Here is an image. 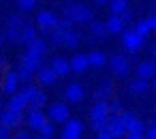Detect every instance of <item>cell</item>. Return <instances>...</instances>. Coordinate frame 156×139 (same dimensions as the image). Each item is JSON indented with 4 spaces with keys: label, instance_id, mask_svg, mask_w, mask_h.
<instances>
[{
    "label": "cell",
    "instance_id": "cell-50",
    "mask_svg": "<svg viewBox=\"0 0 156 139\" xmlns=\"http://www.w3.org/2000/svg\"><path fill=\"white\" fill-rule=\"evenodd\" d=\"M96 5H109V0H94Z\"/></svg>",
    "mask_w": 156,
    "mask_h": 139
},
{
    "label": "cell",
    "instance_id": "cell-15",
    "mask_svg": "<svg viewBox=\"0 0 156 139\" xmlns=\"http://www.w3.org/2000/svg\"><path fill=\"white\" fill-rule=\"evenodd\" d=\"M37 79H39L41 86H54L58 77L54 75V71H51L49 66H39V69H37Z\"/></svg>",
    "mask_w": 156,
    "mask_h": 139
},
{
    "label": "cell",
    "instance_id": "cell-40",
    "mask_svg": "<svg viewBox=\"0 0 156 139\" xmlns=\"http://www.w3.org/2000/svg\"><path fill=\"white\" fill-rule=\"evenodd\" d=\"M90 126H92V130L103 133V130H107V120H90Z\"/></svg>",
    "mask_w": 156,
    "mask_h": 139
},
{
    "label": "cell",
    "instance_id": "cell-35",
    "mask_svg": "<svg viewBox=\"0 0 156 139\" xmlns=\"http://www.w3.org/2000/svg\"><path fill=\"white\" fill-rule=\"evenodd\" d=\"M17 7H20V13H30L37 7V0H17Z\"/></svg>",
    "mask_w": 156,
    "mask_h": 139
},
{
    "label": "cell",
    "instance_id": "cell-11",
    "mask_svg": "<svg viewBox=\"0 0 156 139\" xmlns=\"http://www.w3.org/2000/svg\"><path fill=\"white\" fill-rule=\"evenodd\" d=\"M47 122V118H45V113L41 111V109H30V113H28V118H26V124H28V128H32V130H39L43 124Z\"/></svg>",
    "mask_w": 156,
    "mask_h": 139
},
{
    "label": "cell",
    "instance_id": "cell-2",
    "mask_svg": "<svg viewBox=\"0 0 156 139\" xmlns=\"http://www.w3.org/2000/svg\"><path fill=\"white\" fill-rule=\"evenodd\" d=\"M45 118H47L49 122H66V120L71 118V109H69L66 103H51Z\"/></svg>",
    "mask_w": 156,
    "mask_h": 139
},
{
    "label": "cell",
    "instance_id": "cell-42",
    "mask_svg": "<svg viewBox=\"0 0 156 139\" xmlns=\"http://www.w3.org/2000/svg\"><path fill=\"white\" fill-rule=\"evenodd\" d=\"M118 17H120V20H122V24H124V26H126V24H130V22H133V13H130V9H126V11H122V13H120V15H118Z\"/></svg>",
    "mask_w": 156,
    "mask_h": 139
},
{
    "label": "cell",
    "instance_id": "cell-47",
    "mask_svg": "<svg viewBox=\"0 0 156 139\" xmlns=\"http://www.w3.org/2000/svg\"><path fill=\"white\" fill-rule=\"evenodd\" d=\"M96 139H111V137H109L107 130H103V133H96Z\"/></svg>",
    "mask_w": 156,
    "mask_h": 139
},
{
    "label": "cell",
    "instance_id": "cell-37",
    "mask_svg": "<svg viewBox=\"0 0 156 139\" xmlns=\"http://www.w3.org/2000/svg\"><path fill=\"white\" fill-rule=\"evenodd\" d=\"M143 139H156V122H150V124H145Z\"/></svg>",
    "mask_w": 156,
    "mask_h": 139
},
{
    "label": "cell",
    "instance_id": "cell-45",
    "mask_svg": "<svg viewBox=\"0 0 156 139\" xmlns=\"http://www.w3.org/2000/svg\"><path fill=\"white\" fill-rule=\"evenodd\" d=\"M145 24H147V28H150V32L156 28V15H150L147 20H145Z\"/></svg>",
    "mask_w": 156,
    "mask_h": 139
},
{
    "label": "cell",
    "instance_id": "cell-1",
    "mask_svg": "<svg viewBox=\"0 0 156 139\" xmlns=\"http://www.w3.org/2000/svg\"><path fill=\"white\" fill-rule=\"evenodd\" d=\"M62 17H69L73 24H90L94 20L92 9L88 5H83V2H71V5H66L64 11H62Z\"/></svg>",
    "mask_w": 156,
    "mask_h": 139
},
{
    "label": "cell",
    "instance_id": "cell-14",
    "mask_svg": "<svg viewBox=\"0 0 156 139\" xmlns=\"http://www.w3.org/2000/svg\"><path fill=\"white\" fill-rule=\"evenodd\" d=\"M28 45V54H32V56H39V58H43L45 56V52H47V41L45 39H41V37H37V39H32L30 43H26Z\"/></svg>",
    "mask_w": 156,
    "mask_h": 139
},
{
    "label": "cell",
    "instance_id": "cell-5",
    "mask_svg": "<svg viewBox=\"0 0 156 139\" xmlns=\"http://www.w3.org/2000/svg\"><path fill=\"white\" fill-rule=\"evenodd\" d=\"M120 34H122V47H124L126 52H137V49H141L143 39H141L139 34H135L133 28H130V30H122Z\"/></svg>",
    "mask_w": 156,
    "mask_h": 139
},
{
    "label": "cell",
    "instance_id": "cell-55",
    "mask_svg": "<svg viewBox=\"0 0 156 139\" xmlns=\"http://www.w3.org/2000/svg\"><path fill=\"white\" fill-rule=\"evenodd\" d=\"M66 2H71V0H66Z\"/></svg>",
    "mask_w": 156,
    "mask_h": 139
},
{
    "label": "cell",
    "instance_id": "cell-26",
    "mask_svg": "<svg viewBox=\"0 0 156 139\" xmlns=\"http://www.w3.org/2000/svg\"><path fill=\"white\" fill-rule=\"evenodd\" d=\"M32 39H37V28L26 24V26L20 30V43H30Z\"/></svg>",
    "mask_w": 156,
    "mask_h": 139
},
{
    "label": "cell",
    "instance_id": "cell-24",
    "mask_svg": "<svg viewBox=\"0 0 156 139\" xmlns=\"http://www.w3.org/2000/svg\"><path fill=\"white\" fill-rule=\"evenodd\" d=\"M79 41H81L79 32H75V30H64V32H62V45H64V47L75 49V47L79 45Z\"/></svg>",
    "mask_w": 156,
    "mask_h": 139
},
{
    "label": "cell",
    "instance_id": "cell-52",
    "mask_svg": "<svg viewBox=\"0 0 156 139\" xmlns=\"http://www.w3.org/2000/svg\"><path fill=\"white\" fill-rule=\"evenodd\" d=\"M2 107H5V105H2V98H0V111H2Z\"/></svg>",
    "mask_w": 156,
    "mask_h": 139
},
{
    "label": "cell",
    "instance_id": "cell-3",
    "mask_svg": "<svg viewBox=\"0 0 156 139\" xmlns=\"http://www.w3.org/2000/svg\"><path fill=\"white\" fill-rule=\"evenodd\" d=\"M81 135H83V122L81 120H75V118H69L64 122V128H62L60 139H81Z\"/></svg>",
    "mask_w": 156,
    "mask_h": 139
},
{
    "label": "cell",
    "instance_id": "cell-7",
    "mask_svg": "<svg viewBox=\"0 0 156 139\" xmlns=\"http://www.w3.org/2000/svg\"><path fill=\"white\" fill-rule=\"evenodd\" d=\"M37 26L39 28H47V30H54L58 26V15L49 9H43L37 13Z\"/></svg>",
    "mask_w": 156,
    "mask_h": 139
},
{
    "label": "cell",
    "instance_id": "cell-39",
    "mask_svg": "<svg viewBox=\"0 0 156 139\" xmlns=\"http://www.w3.org/2000/svg\"><path fill=\"white\" fill-rule=\"evenodd\" d=\"M5 39H7L9 43H20V30L7 28V32H5Z\"/></svg>",
    "mask_w": 156,
    "mask_h": 139
},
{
    "label": "cell",
    "instance_id": "cell-27",
    "mask_svg": "<svg viewBox=\"0 0 156 139\" xmlns=\"http://www.w3.org/2000/svg\"><path fill=\"white\" fill-rule=\"evenodd\" d=\"M45 105H47V96H45L43 90H39V92L34 94V98L28 103V109H43Z\"/></svg>",
    "mask_w": 156,
    "mask_h": 139
},
{
    "label": "cell",
    "instance_id": "cell-29",
    "mask_svg": "<svg viewBox=\"0 0 156 139\" xmlns=\"http://www.w3.org/2000/svg\"><path fill=\"white\" fill-rule=\"evenodd\" d=\"M109 9H111V15H120L122 11L128 9V0H109Z\"/></svg>",
    "mask_w": 156,
    "mask_h": 139
},
{
    "label": "cell",
    "instance_id": "cell-21",
    "mask_svg": "<svg viewBox=\"0 0 156 139\" xmlns=\"http://www.w3.org/2000/svg\"><path fill=\"white\" fill-rule=\"evenodd\" d=\"M105 30H107V34H120L124 30V24L118 15H109L107 22H105Z\"/></svg>",
    "mask_w": 156,
    "mask_h": 139
},
{
    "label": "cell",
    "instance_id": "cell-22",
    "mask_svg": "<svg viewBox=\"0 0 156 139\" xmlns=\"http://www.w3.org/2000/svg\"><path fill=\"white\" fill-rule=\"evenodd\" d=\"M86 60H88V66H94V69H101V66H105V62H107V56H105L103 52H98V49H94V52H90V54H86Z\"/></svg>",
    "mask_w": 156,
    "mask_h": 139
},
{
    "label": "cell",
    "instance_id": "cell-9",
    "mask_svg": "<svg viewBox=\"0 0 156 139\" xmlns=\"http://www.w3.org/2000/svg\"><path fill=\"white\" fill-rule=\"evenodd\" d=\"M154 75H156V64L152 60H143V62L137 64V77L139 79L150 81V79H154Z\"/></svg>",
    "mask_w": 156,
    "mask_h": 139
},
{
    "label": "cell",
    "instance_id": "cell-53",
    "mask_svg": "<svg viewBox=\"0 0 156 139\" xmlns=\"http://www.w3.org/2000/svg\"><path fill=\"white\" fill-rule=\"evenodd\" d=\"M2 41H5V39H2V34H0V45H2Z\"/></svg>",
    "mask_w": 156,
    "mask_h": 139
},
{
    "label": "cell",
    "instance_id": "cell-20",
    "mask_svg": "<svg viewBox=\"0 0 156 139\" xmlns=\"http://www.w3.org/2000/svg\"><path fill=\"white\" fill-rule=\"evenodd\" d=\"M88 28H90V37H94L98 43L107 37V30H105V22H98V20H92L90 24H88Z\"/></svg>",
    "mask_w": 156,
    "mask_h": 139
},
{
    "label": "cell",
    "instance_id": "cell-30",
    "mask_svg": "<svg viewBox=\"0 0 156 139\" xmlns=\"http://www.w3.org/2000/svg\"><path fill=\"white\" fill-rule=\"evenodd\" d=\"M133 32L135 34H139L143 41L150 37V28H147V24H145V20H139V22H135V26H133Z\"/></svg>",
    "mask_w": 156,
    "mask_h": 139
},
{
    "label": "cell",
    "instance_id": "cell-19",
    "mask_svg": "<svg viewBox=\"0 0 156 139\" xmlns=\"http://www.w3.org/2000/svg\"><path fill=\"white\" fill-rule=\"evenodd\" d=\"M109 111H107V101H96L94 107L90 109V120H107Z\"/></svg>",
    "mask_w": 156,
    "mask_h": 139
},
{
    "label": "cell",
    "instance_id": "cell-36",
    "mask_svg": "<svg viewBox=\"0 0 156 139\" xmlns=\"http://www.w3.org/2000/svg\"><path fill=\"white\" fill-rule=\"evenodd\" d=\"M107 111H109V116H118V113H122V101H118V98L109 101V103H107Z\"/></svg>",
    "mask_w": 156,
    "mask_h": 139
},
{
    "label": "cell",
    "instance_id": "cell-18",
    "mask_svg": "<svg viewBox=\"0 0 156 139\" xmlns=\"http://www.w3.org/2000/svg\"><path fill=\"white\" fill-rule=\"evenodd\" d=\"M69 69L73 73H86L88 71V60H86V54H75L69 62Z\"/></svg>",
    "mask_w": 156,
    "mask_h": 139
},
{
    "label": "cell",
    "instance_id": "cell-13",
    "mask_svg": "<svg viewBox=\"0 0 156 139\" xmlns=\"http://www.w3.org/2000/svg\"><path fill=\"white\" fill-rule=\"evenodd\" d=\"M49 69L54 71V75H56V77H66V75L71 73V69H69V60H66V58H62V56L54 58V60H51V64H49Z\"/></svg>",
    "mask_w": 156,
    "mask_h": 139
},
{
    "label": "cell",
    "instance_id": "cell-17",
    "mask_svg": "<svg viewBox=\"0 0 156 139\" xmlns=\"http://www.w3.org/2000/svg\"><path fill=\"white\" fill-rule=\"evenodd\" d=\"M20 64L26 66V69L32 71V73H37L39 66H43V64H41V58H39V56H32V54H28V52H24V54L20 56Z\"/></svg>",
    "mask_w": 156,
    "mask_h": 139
},
{
    "label": "cell",
    "instance_id": "cell-4",
    "mask_svg": "<svg viewBox=\"0 0 156 139\" xmlns=\"http://www.w3.org/2000/svg\"><path fill=\"white\" fill-rule=\"evenodd\" d=\"M109 66H111L113 75H115V77H120V79H124V77L128 75V71H130L128 58H124L122 54H113V56L109 58Z\"/></svg>",
    "mask_w": 156,
    "mask_h": 139
},
{
    "label": "cell",
    "instance_id": "cell-54",
    "mask_svg": "<svg viewBox=\"0 0 156 139\" xmlns=\"http://www.w3.org/2000/svg\"><path fill=\"white\" fill-rule=\"evenodd\" d=\"M0 90H2V84H0Z\"/></svg>",
    "mask_w": 156,
    "mask_h": 139
},
{
    "label": "cell",
    "instance_id": "cell-12",
    "mask_svg": "<svg viewBox=\"0 0 156 139\" xmlns=\"http://www.w3.org/2000/svg\"><path fill=\"white\" fill-rule=\"evenodd\" d=\"M0 84H2V90H5L9 96L15 94L17 88H20V79H17L15 71H7V73H5V81H0Z\"/></svg>",
    "mask_w": 156,
    "mask_h": 139
},
{
    "label": "cell",
    "instance_id": "cell-25",
    "mask_svg": "<svg viewBox=\"0 0 156 139\" xmlns=\"http://www.w3.org/2000/svg\"><path fill=\"white\" fill-rule=\"evenodd\" d=\"M26 26V22H24V17H22V13L17 11V13H11L9 15V20H7V28H13V30H22Z\"/></svg>",
    "mask_w": 156,
    "mask_h": 139
},
{
    "label": "cell",
    "instance_id": "cell-6",
    "mask_svg": "<svg viewBox=\"0 0 156 139\" xmlns=\"http://www.w3.org/2000/svg\"><path fill=\"white\" fill-rule=\"evenodd\" d=\"M22 120H24V116H22V113L9 111V109H2V111H0V126H5V128H9V130L20 128Z\"/></svg>",
    "mask_w": 156,
    "mask_h": 139
},
{
    "label": "cell",
    "instance_id": "cell-23",
    "mask_svg": "<svg viewBox=\"0 0 156 139\" xmlns=\"http://www.w3.org/2000/svg\"><path fill=\"white\" fill-rule=\"evenodd\" d=\"M150 81H145V79H139V77H135L130 84H128V92L130 94H145V92H150Z\"/></svg>",
    "mask_w": 156,
    "mask_h": 139
},
{
    "label": "cell",
    "instance_id": "cell-41",
    "mask_svg": "<svg viewBox=\"0 0 156 139\" xmlns=\"http://www.w3.org/2000/svg\"><path fill=\"white\" fill-rule=\"evenodd\" d=\"M98 88H101L103 92H107V94H111V92H113V81H111V79H103Z\"/></svg>",
    "mask_w": 156,
    "mask_h": 139
},
{
    "label": "cell",
    "instance_id": "cell-34",
    "mask_svg": "<svg viewBox=\"0 0 156 139\" xmlns=\"http://www.w3.org/2000/svg\"><path fill=\"white\" fill-rule=\"evenodd\" d=\"M47 41L54 45V47H62V30H58V28H54L51 32H49V37H47Z\"/></svg>",
    "mask_w": 156,
    "mask_h": 139
},
{
    "label": "cell",
    "instance_id": "cell-31",
    "mask_svg": "<svg viewBox=\"0 0 156 139\" xmlns=\"http://www.w3.org/2000/svg\"><path fill=\"white\" fill-rule=\"evenodd\" d=\"M15 75H17V79H20V81L30 84V79H32V75H34V73H32V71H28L26 66H22V64H20V66L15 69Z\"/></svg>",
    "mask_w": 156,
    "mask_h": 139
},
{
    "label": "cell",
    "instance_id": "cell-32",
    "mask_svg": "<svg viewBox=\"0 0 156 139\" xmlns=\"http://www.w3.org/2000/svg\"><path fill=\"white\" fill-rule=\"evenodd\" d=\"M37 92H39V88H37L34 84H26V86H24V88L20 90V94H22V96H24V98H26L28 103H30V101L34 98V94H37Z\"/></svg>",
    "mask_w": 156,
    "mask_h": 139
},
{
    "label": "cell",
    "instance_id": "cell-46",
    "mask_svg": "<svg viewBox=\"0 0 156 139\" xmlns=\"http://www.w3.org/2000/svg\"><path fill=\"white\" fill-rule=\"evenodd\" d=\"M0 139H11V130L5 128V126H0Z\"/></svg>",
    "mask_w": 156,
    "mask_h": 139
},
{
    "label": "cell",
    "instance_id": "cell-33",
    "mask_svg": "<svg viewBox=\"0 0 156 139\" xmlns=\"http://www.w3.org/2000/svg\"><path fill=\"white\" fill-rule=\"evenodd\" d=\"M39 135H43V137H47V139H54V135H56V126H54V122H45L41 128H39Z\"/></svg>",
    "mask_w": 156,
    "mask_h": 139
},
{
    "label": "cell",
    "instance_id": "cell-51",
    "mask_svg": "<svg viewBox=\"0 0 156 139\" xmlns=\"http://www.w3.org/2000/svg\"><path fill=\"white\" fill-rule=\"evenodd\" d=\"M32 139H47V137H43V135H37V137H32Z\"/></svg>",
    "mask_w": 156,
    "mask_h": 139
},
{
    "label": "cell",
    "instance_id": "cell-28",
    "mask_svg": "<svg viewBox=\"0 0 156 139\" xmlns=\"http://www.w3.org/2000/svg\"><path fill=\"white\" fill-rule=\"evenodd\" d=\"M143 130H145V124L135 116L128 124H126V133H133V135H143Z\"/></svg>",
    "mask_w": 156,
    "mask_h": 139
},
{
    "label": "cell",
    "instance_id": "cell-48",
    "mask_svg": "<svg viewBox=\"0 0 156 139\" xmlns=\"http://www.w3.org/2000/svg\"><path fill=\"white\" fill-rule=\"evenodd\" d=\"M0 69H2V71H9V62H7L5 58H0Z\"/></svg>",
    "mask_w": 156,
    "mask_h": 139
},
{
    "label": "cell",
    "instance_id": "cell-10",
    "mask_svg": "<svg viewBox=\"0 0 156 139\" xmlns=\"http://www.w3.org/2000/svg\"><path fill=\"white\" fill-rule=\"evenodd\" d=\"M7 109H9V111H15V113H22L24 109H28V101H26L20 92H15V94L9 96V101H7Z\"/></svg>",
    "mask_w": 156,
    "mask_h": 139
},
{
    "label": "cell",
    "instance_id": "cell-8",
    "mask_svg": "<svg viewBox=\"0 0 156 139\" xmlns=\"http://www.w3.org/2000/svg\"><path fill=\"white\" fill-rule=\"evenodd\" d=\"M107 133H109L111 139H122V135H126V128H124V124L120 120V113L107 118Z\"/></svg>",
    "mask_w": 156,
    "mask_h": 139
},
{
    "label": "cell",
    "instance_id": "cell-44",
    "mask_svg": "<svg viewBox=\"0 0 156 139\" xmlns=\"http://www.w3.org/2000/svg\"><path fill=\"white\" fill-rule=\"evenodd\" d=\"M11 139H32L28 130H17L15 135H11Z\"/></svg>",
    "mask_w": 156,
    "mask_h": 139
},
{
    "label": "cell",
    "instance_id": "cell-38",
    "mask_svg": "<svg viewBox=\"0 0 156 139\" xmlns=\"http://www.w3.org/2000/svg\"><path fill=\"white\" fill-rule=\"evenodd\" d=\"M58 30H73V22L69 20V17H58V26H56Z\"/></svg>",
    "mask_w": 156,
    "mask_h": 139
},
{
    "label": "cell",
    "instance_id": "cell-16",
    "mask_svg": "<svg viewBox=\"0 0 156 139\" xmlns=\"http://www.w3.org/2000/svg\"><path fill=\"white\" fill-rule=\"evenodd\" d=\"M83 86L81 84H71V86H66V90H64V96H66V101L69 103H79L81 98H83Z\"/></svg>",
    "mask_w": 156,
    "mask_h": 139
},
{
    "label": "cell",
    "instance_id": "cell-49",
    "mask_svg": "<svg viewBox=\"0 0 156 139\" xmlns=\"http://www.w3.org/2000/svg\"><path fill=\"white\" fill-rule=\"evenodd\" d=\"M126 139H143V135H133V133H126Z\"/></svg>",
    "mask_w": 156,
    "mask_h": 139
},
{
    "label": "cell",
    "instance_id": "cell-43",
    "mask_svg": "<svg viewBox=\"0 0 156 139\" xmlns=\"http://www.w3.org/2000/svg\"><path fill=\"white\" fill-rule=\"evenodd\" d=\"M107 98H109V94H107V92H103L101 88H96V90H94V101H107Z\"/></svg>",
    "mask_w": 156,
    "mask_h": 139
}]
</instances>
